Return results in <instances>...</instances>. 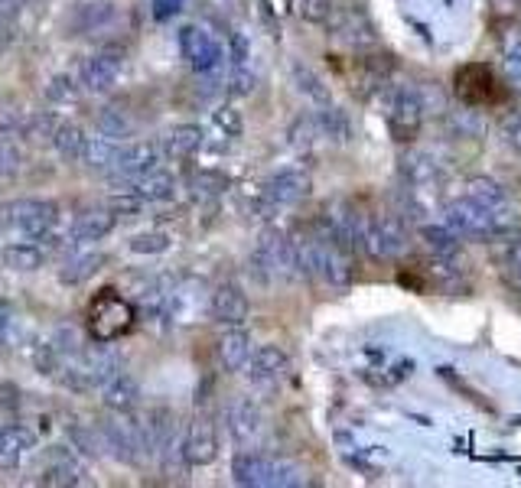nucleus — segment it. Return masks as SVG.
<instances>
[{
	"label": "nucleus",
	"instance_id": "nucleus-12",
	"mask_svg": "<svg viewBox=\"0 0 521 488\" xmlns=\"http://www.w3.org/2000/svg\"><path fill=\"white\" fill-rule=\"evenodd\" d=\"M209 310H212L215 323H222V326H241L248 319L251 306H248V297L235 284H222V287H215Z\"/></svg>",
	"mask_w": 521,
	"mask_h": 488
},
{
	"label": "nucleus",
	"instance_id": "nucleus-50",
	"mask_svg": "<svg viewBox=\"0 0 521 488\" xmlns=\"http://www.w3.org/2000/svg\"><path fill=\"white\" fill-rule=\"evenodd\" d=\"M183 10V0H154V17L157 20H170Z\"/></svg>",
	"mask_w": 521,
	"mask_h": 488
},
{
	"label": "nucleus",
	"instance_id": "nucleus-7",
	"mask_svg": "<svg viewBox=\"0 0 521 488\" xmlns=\"http://www.w3.org/2000/svg\"><path fill=\"white\" fill-rule=\"evenodd\" d=\"M310 189H313L310 173H303V170H281V173H274L268 179V186H264L261 199L271 205V212H281V209H290V205H297V202L307 199Z\"/></svg>",
	"mask_w": 521,
	"mask_h": 488
},
{
	"label": "nucleus",
	"instance_id": "nucleus-14",
	"mask_svg": "<svg viewBox=\"0 0 521 488\" xmlns=\"http://www.w3.org/2000/svg\"><path fill=\"white\" fill-rule=\"evenodd\" d=\"M118 79H121V59L118 56L98 53V56L82 62V85L88 88V92L105 95L118 85Z\"/></svg>",
	"mask_w": 521,
	"mask_h": 488
},
{
	"label": "nucleus",
	"instance_id": "nucleus-9",
	"mask_svg": "<svg viewBox=\"0 0 521 488\" xmlns=\"http://www.w3.org/2000/svg\"><path fill=\"white\" fill-rule=\"evenodd\" d=\"M157 163H160V150L154 144L118 147V157H114V166H111V179L114 183H131V179L157 170Z\"/></svg>",
	"mask_w": 521,
	"mask_h": 488
},
{
	"label": "nucleus",
	"instance_id": "nucleus-15",
	"mask_svg": "<svg viewBox=\"0 0 521 488\" xmlns=\"http://www.w3.org/2000/svg\"><path fill=\"white\" fill-rule=\"evenodd\" d=\"M75 358H79V365L85 368V375H88V381H92V388H105L114 375H121V358L114 355L111 349H105V342H98L95 349L79 352Z\"/></svg>",
	"mask_w": 521,
	"mask_h": 488
},
{
	"label": "nucleus",
	"instance_id": "nucleus-3",
	"mask_svg": "<svg viewBox=\"0 0 521 488\" xmlns=\"http://www.w3.org/2000/svg\"><path fill=\"white\" fill-rule=\"evenodd\" d=\"M359 248L375 261L398 258L408 248V225H404L401 215H375V218L365 215Z\"/></svg>",
	"mask_w": 521,
	"mask_h": 488
},
{
	"label": "nucleus",
	"instance_id": "nucleus-20",
	"mask_svg": "<svg viewBox=\"0 0 521 488\" xmlns=\"http://www.w3.org/2000/svg\"><path fill=\"white\" fill-rule=\"evenodd\" d=\"M137 404H141V384L131 375H114L105 384V407L114 414H131Z\"/></svg>",
	"mask_w": 521,
	"mask_h": 488
},
{
	"label": "nucleus",
	"instance_id": "nucleus-51",
	"mask_svg": "<svg viewBox=\"0 0 521 488\" xmlns=\"http://www.w3.org/2000/svg\"><path fill=\"white\" fill-rule=\"evenodd\" d=\"M248 40H245V33H232V62L235 66H245L248 62Z\"/></svg>",
	"mask_w": 521,
	"mask_h": 488
},
{
	"label": "nucleus",
	"instance_id": "nucleus-26",
	"mask_svg": "<svg viewBox=\"0 0 521 488\" xmlns=\"http://www.w3.org/2000/svg\"><path fill=\"white\" fill-rule=\"evenodd\" d=\"M313 121H316V131H320V137L339 140V144H346V140L352 137V124L346 118V111L333 108V101H329V105H320V111L313 114Z\"/></svg>",
	"mask_w": 521,
	"mask_h": 488
},
{
	"label": "nucleus",
	"instance_id": "nucleus-17",
	"mask_svg": "<svg viewBox=\"0 0 521 488\" xmlns=\"http://www.w3.org/2000/svg\"><path fill=\"white\" fill-rule=\"evenodd\" d=\"M114 215L111 209H101V205H92V209H82L72 222V238L75 241H101L114 228Z\"/></svg>",
	"mask_w": 521,
	"mask_h": 488
},
{
	"label": "nucleus",
	"instance_id": "nucleus-49",
	"mask_svg": "<svg viewBox=\"0 0 521 488\" xmlns=\"http://www.w3.org/2000/svg\"><path fill=\"white\" fill-rule=\"evenodd\" d=\"M20 407V391L17 384L0 381V410H17Z\"/></svg>",
	"mask_w": 521,
	"mask_h": 488
},
{
	"label": "nucleus",
	"instance_id": "nucleus-52",
	"mask_svg": "<svg viewBox=\"0 0 521 488\" xmlns=\"http://www.w3.org/2000/svg\"><path fill=\"white\" fill-rule=\"evenodd\" d=\"M17 4H27V0H17Z\"/></svg>",
	"mask_w": 521,
	"mask_h": 488
},
{
	"label": "nucleus",
	"instance_id": "nucleus-11",
	"mask_svg": "<svg viewBox=\"0 0 521 488\" xmlns=\"http://www.w3.org/2000/svg\"><path fill=\"white\" fill-rule=\"evenodd\" d=\"M277 459H268L261 453H238L232 462V479L245 488H268L274 485Z\"/></svg>",
	"mask_w": 521,
	"mask_h": 488
},
{
	"label": "nucleus",
	"instance_id": "nucleus-45",
	"mask_svg": "<svg viewBox=\"0 0 521 488\" xmlns=\"http://www.w3.org/2000/svg\"><path fill=\"white\" fill-rule=\"evenodd\" d=\"M254 92V75L245 66H235L232 79H228V95H251Z\"/></svg>",
	"mask_w": 521,
	"mask_h": 488
},
{
	"label": "nucleus",
	"instance_id": "nucleus-35",
	"mask_svg": "<svg viewBox=\"0 0 521 488\" xmlns=\"http://www.w3.org/2000/svg\"><path fill=\"white\" fill-rule=\"evenodd\" d=\"M98 131L105 137H127L134 131V121L127 118L124 108L108 105V108H101V114H98Z\"/></svg>",
	"mask_w": 521,
	"mask_h": 488
},
{
	"label": "nucleus",
	"instance_id": "nucleus-13",
	"mask_svg": "<svg viewBox=\"0 0 521 488\" xmlns=\"http://www.w3.org/2000/svg\"><path fill=\"white\" fill-rule=\"evenodd\" d=\"M261 410L258 404H251L248 397H238V401H232V407H228V433H232V440L238 446H248L261 436Z\"/></svg>",
	"mask_w": 521,
	"mask_h": 488
},
{
	"label": "nucleus",
	"instance_id": "nucleus-53",
	"mask_svg": "<svg viewBox=\"0 0 521 488\" xmlns=\"http://www.w3.org/2000/svg\"><path fill=\"white\" fill-rule=\"evenodd\" d=\"M0 430H4V427H0Z\"/></svg>",
	"mask_w": 521,
	"mask_h": 488
},
{
	"label": "nucleus",
	"instance_id": "nucleus-28",
	"mask_svg": "<svg viewBox=\"0 0 521 488\" xmlns=\"http://www.w3.org/2000/svg\"><path fill=\"white\" fill-rule=\"evenodd\" d=\"M101 264H105L101 254H79V258H72V261L62 264L59 280H62V284H69V287H79V284H85L88 277H95L101 271Z\"/></svg>",
	"mask_w": 521,
	"mask_h": 488
},
{
	"label": "nucleus",
	"instance_id": "nucleus-42",
	"mask_svg": "<svg viewBox=\"0 0 521 488\" xmlns=\"http://www.w3.org/2000/svg\"><path fill=\"white\" fill-rule=\"evenodd\" d=\"M212 121H215V127H219V131H225V137H241V131H245V124H241V114L235 108H228V105L215 108L212 111Z\"/></svg>",
	"mask_w": 521,
	"mask_h": 488
},
{
	"label": "nucleus",
	"instance_id": "nucleus-37",
	"mask_svg": "<svg viewBox=\"0 0 521 488\" xmlns=\"http://www.w3.org/2000/svg\"><path fill=\"white\" fill-rule=\"evenodd\" d=\"M502 72L512 82V88H521V33H515L502 46Z\"/></svg>",
	"mask_w": 521,
	"mask_h": 488
},
{
	"label": "nucleus",
	"instance_id": "nucleus-40",
	"mask_svg": "<svg viewBox=\"0 0 521 488\" xmlns=\"http://www.w3.org/2000/svg\"><path fill=\"white\" fill-rule=\"evenodd\" d=\"M170 248V235L167 231H144V235L131 238V251L134 254H163Z\"/></svg>",
	"mask_w": 521,
	"mask_h": 488
},
{
	"label": "nucleus",
	"instance_id": "nucleus-34",
	"mask_svg": "<svg viewBox=\"0 0 521 488\" xmlns=\"http://www.w3.org/2000/svg\"><path fill=\"white\" fill-rule=\"evenodd\" d=\"M421 235L427 241V248L440 254V258H453V254L460 251V235H453V231L443 225H424Z\"/></svg>",
	"mask_w": 521,
	"mask_h": 488
},
{
	"label": "nucleus",
	"instance_id": "nucleus-38",
	"mask_svg": "<svg viewBox=\"0 0 521 488\" xmlns=\"http://www.w3.org/2000/svg\"><path fill=\"white\" fill-rule=\"evenodd\" d=\"M46 98L56 101V105H75V101H79V85H75L72 75H56V79L46 85Z\"/></svg>",
	"mask_w": 521,
	"mask_h": 488
},
{
	"label": "nucleus",
	"instance_id": "nucleus-47",
	"mask_svg": "<svg viewBox=\"0 0 521 488\" xmlns=\"http://www.w3.org/2000/svg\"><path fill=\"white\" fill-rule=\"evenodd\" d=\"M502 134H505V140H508V147H512V150L518 153V157H521V111L512 114V118L505 121Z\"/></svg>",
	"mask_w": 521,
	"mask_h": 488
},
{
	"label": "nucleus",
	"instance_id": "nucleus-23",
	"mask_svg": "<svg viewBox=\"0 0 521 488\" xmlns=\"http://www.w3.org/2000/svg\"><path fill=\"white\" fill-rule=\"evenodd\" d=\"M333 33L339 36V40L352 43V46L375 43V30H372V23H368L362 14H355V10H342V14L333 17Z\"/></svg>",
	"mask_w": 521,
	"mask_h": 488
},
{
	"label": "nucleus",
	"instance_id": "nucleus-24",
	"mask_svg": "<svg viewBox=\"0 0 521 488\" xmlns=\"http://www.w3.org/2000/svg\"><path fill=\"white\" fill-rule=\"evenodd\" d=\"M46 251L40 248V244H30V241H14L7 244L4 251H0V261H4V267H10V271H20V274H30L36 271V267L43 264Z\"/></svg>",
	"mask_w": 521,
	"mask_h": 488
},
{
	"label": "nucleus",
	"instance_id": "nucleus-2",
	"mask_svg": "<svg viewBox=\"0 0 521 488\" xmlns=\"http://www.w3.org/2000/svg\"><path fill=\"white\" fill-rule=\"evenodd\" d=\"M248 264H251V271H254V277L261 280V284H271V280H294V277H300L294 238H287L281 228L261 231L258 248H254Z\"/></svg>",
	"mask_w": 521,
	"mask_h": 488
},
{
	"label": "nucleus",
	"instance_id": "nucleus-6",
	"mask_svg": "<svg viewBox=\"0 0 521 488\" xmlns=\"http://www.w3.org/2000/svg\"><path fill=\"white\" fill-rule=\"evenodd\" d=\"M131 326H134V306L127 300H121V297H114L111 290H105L92 303V336H95V342L108 345Z\"/></svg>",
	"mask_w": 521,
	"mask_h": 488
},
{
	"label": "nucleus",
	"instance_id": "nucleus-33",
	"mask_svg": "<svg viewBox=\"0 0 521 488\" xmlns=\"http://www.w3.org/2000/svg\"><path fill=\"white\" fill-rule=\"evenodd\" d=\"M69 440L85 456H101L108 449L105 446V436H101V427H85V423H72V427H69Z\"/></svg>",
	"mask_w": 521,
	"mask_h": 488
},
{
	"label": "nucleus",
	"instance_id": "nucleus-44",
	"mask_svg": "<svg viewBox=\"0 0 521 488\" xmlns=\"http://www.w3.org/2000/svg\"><path fill=\"white\" fill-rule=\"evenodd\" d=\"M14 329H17V316H14V306L7 300H0V349H7L10 339H14Z\"/></svg>",
	"mask_w": 521,
	"mask_h": 488
},
{
	"label": "nucleus",
	"instance_id": "nucleus-4",
	"mask_svg": "<svg viewBox=\"0 0 521 488\" xmlns=\"http://www.w3.org/2000/svg\"><path fill=\"white\" fill-rule=\"evenodd\" d=\"M56 218H59V209L46 199H17V202L0 205V225L23 231V235L36 241L53 231Z\"/></svg>",
	"mask_w": 521,
	"mask_h": 488
},
{
	"label": "nucleus",
	"instance_id": "nucleus-39",
	"mask_svg": "<svg viewBox=\"0 0 521 488\" xmlns=\"http://www.w3.org/2000/svg\"><path fill=\"white\" fill-rule=\"evenodd\" d=\"M499 258H502V267H505V277L512 280L515 290H521V238L505 241Z\"/></svg>",
	"mask_w": 521,
	"mask_h": 488
},
{
	"label": "nucleus",
	"instance_id": "nucleus-48",
	"mask_svg": "<svg viewBox=\"0 0 521 488\" xmlns=\"http://www.w3.org/2000/svg\"><path fill=\"white\" fill-rule=\"evenodd\" d=\"M111 4H92V7H85L82 10V17H85V30L88 27H98V23H105V20H111Z\"/></svg>",
	"mask_w": 521,
	"mask_h": 488
},
{
	"label": "nucleus",
	"instance_id": "nucleus-31",
	"mask_svg": "<svg viewBox=\"0 0 521 488\" xmlns=\"http://www.w3.org/2000/svg\"><path fill=\"white\" fill-rule=\"evenodd\" d=\"M294 85H297L300 95H307L313 101V105H329V101H333L326 82L313 69H307V66H294Z\"/></svg>",
	"mask_w": 521,
	"mask_h": 488
},
{
	"label": "nucleus",
	"instance_id": "nucleus-30",
	"mask_svg": "<svg viewBox=\"0 0 521 488\" xmlns=\"http://www.w3.org/2000/svg\"><path fill=\"white\" fill-rule=\"evenodd\" d=\"M466 196H473L476 202H482V205H489V209H508V192L495 183V179H489V176H476V179H469V192Z\"/></svg>",
	"mask_w": 521,
	"mask_h": 488
},
{
	"label": "nucleus",
	"instance_id": "nucleus-1",
	"mask_svg": "<svg viewBox=\"0 0 521 488\" xmlns=\"http://www.w3.org/2000/svg\"><path fill=\"white\" fill-rule=\"evenodd\" d=\"M443 222L453 231V235L469 238V241H492L502 238L515 228L512 209H489V205L476 202L473 196L453 199L447 209H443Z\"/></svg>",
	"mask_w": 521,
	"mask_h": 488
},
{
	"label": "nucleus",
	"instance_id": "nucleus-43",
	"mask_svg": "<svg viewBox=\"0 0 521 488\" xmlns=\"http://www.w3.org/2000/svg\"><path fill=\"white\" fill-rule=\"evenodd\" d=\"M450 124L456 127V131H463V137H469V134H473V137H479L482 131H486V127H482V121H479V114L476 111H453L450 114Z\"/></svg>",
	"mask_w": 521,
	"mask_h": 488
},
{
	"label": "nucleus",
	"instance_id": "nucleus-46",
	"mask_svg": "<svg viewBox=\"0 0 521 488\" xmlns=\"http://www.w3.org/2000/svg\"><path fill=\"white\" fill-rule=\"evenodd\" d=\"M141 205H144V199H137L134 192L127 189L124 196H114V199L108 202V209H111L114 215H118V212H121V215H137V212H141Z\"/></svg>",
	"mask_w": 521,
	"mask_h": 488
},
{
	"label": "nucleus",
	"instance_id": "nucleus-21",
	"mask_svg": "<svg viewBox=\"0 0 521 488\" xmlns=\"http://www.w3.org/2000/svg\"><path fill=\"white\" fill-rule=\"evenodd\" d=\"M248 358H251V339H248V332L232 326L219 339V362H222L225 371H241V368L248 365Z\"/></svg>",
	"mask_w": 521,
	"mask_h": 488
},
{
	"label": "nucleus",
	"instance_id": "nucleus-41",
	"mask_svg": "<svg viewBox=\"0 0 521 488\" xmlns=\"http://www.w3.org/2000/svg\"><path fill=\"white\" fill-rule=\"evenodd\" d=\"M20 163H23V157H20V147H17L10 137H0V179L17 176Z\"/></svg>",
	"mask_w": 521,
	"mask_h": 488
},
{
	"label": "nucleus",
	"instance_id": "nucleus-8",
	"mask_svg": "<svg viewBox=\"0 0 521 488\" xmlns=\"http://www.w3.org/2000/svg\"><path fill=\"white\" fill-rule=\"evenodd\" d=\"M219 456V433L209 417H196L189 423L186 440H183V459L186 466H209Z\"/></svg>",
	"mask_w": 521,
	"mask_h": 488
},
{
	"label": "nucleus",
	"instance_id": "nucleus-5",
	"mask_svg": "<svg viewBox=\"0 0 521 488\" xmlns=\"http://www.w3.org/2000/svg\"><path fill=\"white\" fill-rule=\"evenodd\" d=\"M430 111V92L424 85H398L388 92V124L398 140H408Z\"/></svg>",
	"mask_w": 521,
	"mask_h": 488
},
{
	"label": "nucleus",
	"instance_id": "nucleus-27",
	"mask_svg": "<svg viewBox=\"0 0 521 488\" xmlns=\"http://www.w3.org/2000/svg\"><path fill=\"white\" fill-rule=\"evenodd\" d=\"M53 147H56V153L62 160H69V163H75V160H82V150H85V131L79 124H56V131H53Z\"/></svg>",
	"mask_w": 521,
	"mask_h": 488
},
{
	"label": "nucleus",
	"instance_id": "nucleus-10",
	"mask_svg": "<svg viewBox=\"0 0 521 488\" xmlns=\"http://www.w3.org/2000/svg\"><path fill=\"white\" fill-rule=\"evenodd\" d=\"M180 53H183V59H186L196 72H212L215 66H219V59H222V46L215 43L206 30L186 27V30L180 33Z\"/></svg>",
	"mask_w": 521,
	"mask_h": 488
},
{
	"label": "nucleus",
	"instance_id": "nucleus-16",
	"mask_svg": "<svg viewBox=\"0 0 521 488\" xmlns=\"http://www.w3.org/2000/svg\"><path fill=\"white\" fill-rule=\"evenodd\" d=\"M245 368H248V378H251V381L264 384V381L284 378L287 371H290V358H287L284 349H277V345H261V349L248 358Z\"/></svg>",
	"mask_w": 521,
	"mask_h": 488
},
{
	"label": "nucleus",
	"instance_id": "nucleus-22",
	"mask_svg": "<svg viewBox=\"0 0 521 488\" xmlns=\"http://www.w3.org/2000/svg\"><path fill=\"white\" fill-rule=\"evenodd\" d=\"M127 189H131L134 196H137V199H144V202H167V199L173 196L176 183H173V176H170V173H163V170H150V173H144V176L131 179V183H127Z\"/></svg>",
	"mask_w": 521,
	"mask_h": 488
},
{
	"label": "nucleus",
	"instance_id": "nucleus-36",
	"mask_svg": "<svg viewBox=\"0 0 521 488\" xmlns=\"http://www.w3.org/2000/svg\"><path fill=\"white\" fill-rule=\"evenodd\" d=\"M40 485H82V469L75 466L72 459L53 462V466L40 475Z\"/></svg>",
	"mask_w": 521,
	"mask_h": 488
},
{
	"label": "nucleus",
	"instance_id": "nucleus-25",
	"mask_svg": "<svg viewBox=\"0 0 521 488\" xmlns=\"http://www.w3.org/2000/svg\"><path fill=\"white\" fill-rule=\"evenodd\" d=\"M199 147H202V127L196 124H176L173 131H167V137H163V150L176 160L193 157Z\"/></svg>",
	"mask_w": 521,
	"mask_h": 488
},
{
	"label": "nucleus",
	"instance_id": "nucleus-32",
	"mask_svg": "<svg viewBox=\"0 0 521 488\" xmlns=\"http://www.w3.org/2000/svg\"><path fill=\"white\" fill-rule=\"evenodd\" d=\"M228 186H232V179L219 170H199L189 179V189H193L196 199H219Z\"/></svg>",
	"mask_w": 521,
	"mask_h": 488
},
{
	"label": "nucleus",
	"instance_id": "nucleus-19",
	"mask_svg": "<svg viewBox=\"0 0 521 488\" xmlns=\"http://www.w3.org/2000/svg\"><path fill=\"white\" fill-rule=\"evenodd\" d=\"M33 433L27 427H4L0 430V469H17L23 456L33 449Z\"/></svg>",
	"mask_w": 521,
	"mask_h": 488
},
{
	"label": "nucleus",
	"instance_id": "nucleus-18",
	"mask_svg": "<svg viewBox=\"0 0 521 488\" xmlns=\"http://www.w3.org/2000/svg\"><path fill=\"white\" fill-rule=\"evenodd\" d=\"M398 170H401V179L408 183L411 192L424 189V186H430V183H437V176H440L437 160L427 157V153H404Z\"/></svg>",
	"mask_w": 521,
	"mask_h": 488
},
{
	"label": "nucleus",
	"instance_id": "nucleus-29",
	"mask_svg": "<svg viewBox=\"0 0 521 488\" xmlns=\"http://www.w3.org/2000/svg\"><path fill=\"white\" fill-rule=\"evenodd\" d=\"M114 157H118V147L111 144L105 137H88L85 140V150H82V163L88 170H98V173H111Z\"/></svg>",
	"mask_w": 521,
	"mask_h": 488
}]
</instances>
